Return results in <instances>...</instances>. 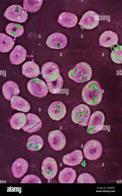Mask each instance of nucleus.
Masks as SVG:
<instances>
[{
    "mask_svg": "<svg viewBox=\"0 0 122 196\" xmlns=\"http://www.w3.org/2000/svg\"><path fill=\"white\" fill-rule=\"evenodd\" d=\"M42 0H24L23 5L24 9L30 12H34L38 11L41 6Z\"/></svg>",
    "mask_w": 122,
    "mask_h": 196,
    "instance_id": "nucleus-28",
    "label": "nucleus"
},
{
    "mask_svg": "<svg viewBox=\"0 0 122 196\" xmlns=\"http://www.w3.org/2000/svg\"><path fill=\"white\" fill-rule=\"evenodd\" d=\"M92 70L90 65L85 62L77 63L68 73L69 77L75 82L83 83L89 81L92 76Z\"/></svg>",
    "mask_w": 122,
    "mask_h": 196,
    "instance_id": "nucleus-2",
    "label": "nucleus"
},
{
    "mask_svg": "<svg viewBox=\"0 0 122 196\" xmlns=\"http://www.w3.org/2000/svg\"><path fill=\"white\" fill-rule=\"evenodd\" d=\"M91 114L89 107L84 104H81L75 107L73 109L71 117L74 123L84 126H86Z\"/></svg>",
    "mask_w": 122,
    "mask_h": 196,
    "instance_id": "nucleus-3",
    "label": "nucleus"
},
{
    "mask_svg": "<svg viewBox=\"0 0 122 196\" xmlns=\"http://www.w3.org/2000/svg\"><path fill=\"white\" fill-rule=\"evenodd\" d=\"M4 15L10 21L19 23L25 22L28 17L26 11L18 5H13L9 6L5 11Z\"/></svg>",
    "mask_w": 122,
    "mask_h": 196,
    "instance_id": "nucleus-4",
    "label": "nucleus"
},
{
    "mask_svg": "<svg viewBox=\"0 0 122 196\" xmlns=\"http://www.w3.org/2000/svg\"><path fill=\"white\" fill-rule=\"evenodd\" d=\"M76 176L74 170L71 168L66 167L60 172L58 180L61 183H72L74 182Z\"/></svg>",
    "mask_w": 122,
    "mask_h": 196,
    "instance_id": "nucleus-23",
    "label": "nucleus"
},
{
    "mask_svg": "<svg viewBox=\"0 0 122 196\" xmlns=\"http://www.w3.org/2000/svg\"><path fill=\"white\" fill-rule=\"evenodd\" d=\"M14 42L10 36L3 33H0V51L3 53L9 52L13 47Z\"/></svg>",
    "mask_w": 122,
    "mask_h": 196,
    "instance_id": "nucleus-26",
    "label": "nucleus"
},
{
    "mask_svg": "<svg viewBox=\"0 0 122 196\" xmlns=\"http://www.w3.org/2000/svg\"><path fill=\"white\" fill-rule=\"evenodd\" d=\"M67 39L63 34L58 32L51 34L47 38L46 44L49 48L56 49L63 48L66 45Z\"/></svg>",
    "mask_w": 122,
    "mask_h": 196,
    "instance_id": "nucleus-13",
    "label": "nucleus"
},
{
    "mask_svg": "<svg viewBox=\"0 0 122 196\" xmlns=\"http://www.w3.org/2000/svg\"><path fill=\"white\" fill-rule=\"evenodd\" d=\"M41 74L46 83L52 82L59 77V69L55 63L48 62L43 64L41 69Z\"/></svg>",
    "mask_w": 122,
    "mask_h": 196,
    "instance_id": "nucleus-8",
    "label": "nucleus"
},
{
    "mask_svg": "<svg viewBox=\"0 0 122 196\" xmlns=\"http://www.w3.org/2000/svg\"><path fill=\"white\" fill-rule=\"evenodd\" d=\"M48 141L51 147L57 151L63 149L66 143L65 135L59 130H53L49 132Z\"/></svg>",
    "mask_w": 122,
    "mask_h": 196,
    "instance_id": "nucleus-9",
    "label": "nucleus"
},
{
    "mask_svg": "<svg viewBox=\"0 0 122 196\" xmlns=\"http://www.w3.org/2000/svg\"><path fill=\"white\" fill-rule=\"evenodd\" d=\"M77 21V18L75 14L68 12L62 13L58 20V22L62 26L69 28L75 26Z\"/></svg>",
    "mask_w": 122,
    "mask_h": 196,
    "instance_id": "nucleus-18",
    "label": "nucleus"
},
{
    "mask_svg": "<svg viewBox=\"0 0 122 196\" xmlns=\"http://www.w3.org/2000/svg\"><path fill=\"white\" fill-rule=\"evenodd\" d=\"M43 145V141L42 137L38 135H33L28 139L27 146L29 150L36 151L40 150Z\"/></svg>",
    "mask_w": 122,
    "mask_h": 196,
    "instance_id": "nucleus-25",
    "label": "nucleus"
},
{
    "mask_svg": "<svg viewBox=\"0 0 122 196\" xmlns=\"http://www.w3.org/2000/svg\"><path fill=\"white\" fill-rule=\"evenodd\" d=\"M2 91L5 98L8 100H10L13 96L18 95L20 93L18 85L12 81H7L4 84Z\"/></svg>",
    "mask_w": 122,
    "mask_h": 196,
    "instance_id": "nucleus-20",
    "label": "nucleus"
},
{
    "mask_svg": "<svg viewBox=\"0 0 122 196\" xmlns=\"http://www.w3.org/2000/svg\"><path fill=\"white\" fill-rule=\"evenodd\" d=\"M22 72L23 75L27 77L34 78L39 75L40 69L38 66L33 61H28L23 64Z\"/></svg>",
    "mask_w": 122,
    "mask_h": 196,
    "instance_id": "nucleus-21",
    "label": "nucleus"
},
{
    "mask_svg": "<svg viewBox=\"0 0 122 196\" xmlns=\"http://www.w3.org/2000/svg\"><path fill=\"white\" fill-rule=\"evenodd\" d=\"M10 101L11 107L12 109L25 112H28L30 109L29 103L20 96H13Z\"/></svg>",
    "mask_w": 122,
    "mask_h": 196,
    "instance_id": "nucleus-22",
    "label": "nucleus"
},
{
    "mask_svg": "<svg viewBox=\"0 0 122 196\" xmlns=\"http://www.w3.org/2000/svg\"><path fill=\"white\" fill-rule=\"evenodd\" d=\"M28 167L27 161L23 158H20L16 159L13 163L11 170L14 176L19 178L27 172Z\"/></svg>",
    "mask_w": 122,
    "mask_h": 196,
    "instance_id": "nucleus-16",
    "label": "nucleus"
},
{
    "mask_svg": "<svg viewBox=\"0 0 122 196\" xmlns=\"http://www.w3.org/2000/svg\"><path fill=\"white\" fill-rule=\"evenodd\" d=\"M103 90L99 83L95 80L90 81L83 88L82 97L86 103L92 105L99 103L103 95Z\"/></svg>",
    "mask_w": 122,
    "mask_h": 196,
    "instance_id": "nucleus-1",
    "label": "nucleus"
},
{
    "mask_svg": "<svg viewBox=\"0 0 122 196\" xmlns=\"http://www.w3.org/2000/svg\"><path fill=\"white\" fill-rule=\"evenodd\" d=\"M99 22V17L96 12L89 11L82 16L79 24L83 28L87 29H93L97 26Z\"/></svg>",
    "mask_w": 122,
    "mask_h": 196,
    "instance_id": "nucleus-10",
    "label": "nucleus"
},
{
    "mask_svg": "<svg viewBox=\"0 0 122 196\" xmlns=\"http://www.w3.org/2000/svg\"><path fill=\"white\" fill-rule=\"evenodd\" d=\"M21 183H41L40 178L37 176L33 175H29L25 176L22 180Z\"/></svg>",
    "mask_w": 122,
    "mask_h": 196,
    "instance_id": "nucleus-32",
    "label": "nucleus"
},
{
    "mask_svg": "<svg viewBox=\"0 0 122 196\" xmlns=\"http://www.w3.org/2000/svg\"><path fill=\"white\" fill-rule=\"evenodd\" d=\"M78 183H96L94 177L87 173H83L80 175L77 179Z\"/></svg>",
    "mask_w": 122,
    "mask_h": 196,
    "instance_id": "nucleus-31",
    "label": "nucleus"
},
{
    "mask_svg": "<svg viewBox=\"0 0 122 196\" xmlns=\"http://www.w3.org/2000/svg\"><path fill=\"white\" fill-rule=\"evenodd\" d=\"M27 121L25 125L22 128L24 131L32 133L39 131L42 127V122L40 119L36 115L31 113L26 115Z\"/></svg>",
    "mask_w": 122,
    "mask_h": 196,
    "instance_id": "nucleus-14",
    "label": "nucleus"
},
{
    "mask_svg": "<svg viewBox=\"0 0 122 196\" xmlns=\"http://www.w3.org/2000/svg\"><path fill=\"white\" fill-rule=\"evenodd\" d=\"M27 88L32 95L39 98L45 96L48 92L45 82L38 78L30 80L27 83Z\"/></svg>",
    "mask_w": 122,
    "mask_h": 196,
    "instance_id": "nucleus-7",
    "label": "nucleus"
},
{
    "mask_svg": "<svg viewBox=\"0 0 122 196\" xmlns=\"http://www.w3.org/2000/svg\"><path fill=\"white\" fill-rule=\"evenodd\" d=\"M105 121V116L102 112L96 111L91 116L88 123L87 132L90 134L97 133L102 130Z\"/></svg>",
    "mask_w": 122,
    "mask_h": 196,
    "instance_id": "nucleus-6",
    "label": "nucleus"
},
{
    "mask_svg": "<svg viewBox=\"0 0 122 196\" xmlns=\"http://www.w3.org/2000/svg\"><path fill=\"white\" fill-rule=\"evenodd\" d=\"M99 40L100 45L105 47H109L116 45L118 41V38L116 33L111 31L107 30L101 34Z\"/></svg>",
    "mask_w": 122,
    "mask_h": 196,
    "instance_id": "nucleus-15",
    "label": "nucleus"
},
{
    "mask_svg": "<svg viewBox=\"0 0 122 196\" xmlns=\"http://www.w3.org/2000/svg\"><path fill=\"white\" fill-rule=\"evenodd\" d=\"M48 114L53 120L58 121L63 118L66 113V107L62 102L56 101L51 103L48 110Z\"/></svg>",
    "mask_w": 122,
    "mask_h": 196,
    "instance_id": "nucleus-12",
    "label": "nucleus"
},
{
    "mask_svg": "<svg viewBox=\"0 0 122 196\" xmlns=\"http://www.w3.org/2000/svg\"><path fill=\"white\" fill-rule=\"evenodd\" d=\"M5 30L8 34L15 38L21 36L24 32L22 26L14 23H8L6 27Z\"/></svg>",
    "mask_w": 122,
    "mask_h": 196,
    "instance_id": "nucleus-27",
    "label": "nucleus"
},
{
    "mask_svg": "<svg viewBox=\"0 0 122 196\" xmlns=\"http://www.w3.org/2000/svg\"><path fill=\"white\" fill-rule=\"evenodd\" d=\"M57 166L53 158L47 157L43 160L41 166L42 174L46 179L50 180L55 176L57 172Z\"/></svg>",
    "mask_w": 122,
    "mask_h": 196,
    "instance_id": "nucleus-11",
    "label": "nucleus"
},
{
    "mask_svg": "<svg viewBox=\"0 0 122 196\" xmlns=\"http://www.w3.org/2000/svg\"><path fill=\"white\" fill-rule=\"evenodd\" d=\"M47 87L49 91L53 94H58L60 91L63 83V79L60 75L55 81L47 82Z\"/></svg>",
    "mask_w": 122,
    "mask_h": 196,
    "instance_id": "nucleus-29",
    "label": "nucleus"
},
{
    "mask_svg": "<svg viewBox=\"0 0 122 196\" xmlns=\"http://www.w3.org/2000/svg\"><path fill=\"white\" fill-rule=\"evenodd\" d=\"M83 158V155L81 151L79 150H76L64 155L63 158V161L66 165L74 166L80 164Z\"/></svg>",
    "mask_w": 122,
    "mask_h": 196,
    "instance_id": "nucleus-19",
    "label": "nucleus"
},
{
    "mask_svg": "<svg viewBox=\"0 0 122 196\" xmlns=\"http://www.w3.org/2000/svg\"><path fill=\"white\" fill-rule=\"evenodd\" d=\"M27 121L25 115L23 113L18 112L15 114L11 117L10 122L12 128L15 130H19L24 126Z\"/></svg>",
    "mask_w": 122,
    "mask_h": 196,
    "instance_id": "nucleus-24",
    "label": "nucleus"
},
{
    "mask_svg": "<svg viewBox=\"0 0 122 196\" xmlns=\"http://www.w3.org/2000/svg\"><path fill=\"white\" fill-rule=\"evenodd\" d=\"M122 46H119L115 48L110 54L111 57L114 63L119 64L122 63Z\"/></svg>",
    "mask_w": 122,
    "mask_h": 196,
    "instance_id": "nucleus-30",
    "label": "nucleus"
},
{
    "mask_svg": "<svg viewBox=\"0 0 122 196\" xmlns=\"http://www.w3.org/2000/svg\"><path fill=\"white\" fill-rule=\"evenodd\" d=\"M83 151L85 158L90 160H95L101 156L102 146L101 143L98 141L91 140L84 145Z\"/></svg>",
    "mask_w": 122,
    "mask_h": 196,
    "instance_id": "nucleus-5",
    "label": "nucleus"
},
{
    "mask_svg": "<svg viewBox=\"0 0 122 196\" xmlns=\"http://www.w3.org/2000/svg\"><path fill=\"white\" fill-rule=\"evenodd\" d=\"M27 56L25 48L21 45H17L10 54V60L12 64H19L25 60Z\"/></svg>",
    "mask_w": 122,
    "mask_h": 196,
    "instance_id": "nucleus-17",
    "label": "nucleus"
}]
</instances>
